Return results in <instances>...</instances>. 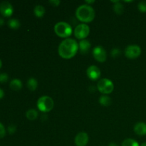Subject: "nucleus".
Masks as SVG:
<instances>
[{"label": "nucleus", "mask_w": 146, "mask_h": 146, "mask_svg": "<svg viewBox=\"0 0 146 146\" xmlns=\"http://www.w3.org/2000/svg\"><path fill=\"white\" fill-rule=\"evenodd\" d=\"M88 135L85 132H80L76 135L74 142L76 146H86L88 144Z\"/></svg>", "instance_id": "obj_11"}, {"label": "nucleus", "mask_w": 146, "mask_h": 146, "mask_svg": "<svg viewBox=\"0 0 146 146\" xmlns=\"http://www.w3.org/2000/svg\"><path fill=\"white\" fill-rule=\"evenodd\" d=\"M76 17L84 24L91 22L95 19L96 12L94 8L88 4H82L77 8Z\"/></svg>", "instance_id": "obj_2"}, {"label": "nucleus", "mask_w": 146, "mask_h": 146, "mask_svg": "<svg viewBox=\"0 0 146 146\" xmlns=\"http://www.w3.org/2000/svg\"><path fill=\"white\" fill-rule=\"evenodd\" d=\"M8 25L10 28L13 29H17L20 27V22L19 20L16 19H11L9 20Z\"/></svg>", "instance_id": "obj_21"}, {"label": "nucleus", "mask_w": 146, "mask_h": 146, "mask_svg": "<svg viewBox=\"0 0 146 146\" xmlns=\"http://www.w3.org/2000/svg\"><path fill=\"white\" fill-rule=\"evenodd\" d=\"M54 106V100L48 96H43L37 101V108L43 113H48L53 109Z\"/></svg>", "instance_id": "obj_4"}, {"label": "nucleus", "mask_w": 146, "mask_h": 146, "mask_svg": "<svg viewBox=\"0 0 146 146\" xmlns=\"http://www.w3.org/2000/svg\"><path fill=\"white\" fill-rule=\"evenodd\" d=\"M90 34V27L86 24H80L74 29V35L78 39H86Z\"/></svg>", "instance_id": "obj_6"}, {"label": "nucleus", "mask_w": 146, "mask_h": 146, "mask_svg": "<svg viewBox=\"0 0 146 146\" xmlns=\"http://www.w3.org/2000/svg\"><path fill=\"white\" fill-rule=\"evenodd\" d=\"M97 88L101 94L108 95L113 91L114 84L108 78H101L97 84Z\"/></svg>", "instance_id": "obj_5"}, {"label": "nucleus", "mask_w": 146, "mask_h": 146, "mask_svg": "<svg viewBox=\"0 0 146 146\" xmlns=\"http://www.w3.org/2000/svg\"><path fill=\"white\" fill-rule=\"evenodd\" d=\"M108 146H118L115 143H111L108 145Z\"/></svg>", "instance_id": "obj_29"}, {"label": "nucleus", "mask_w": 146, "mask_h": 146, "mask_svg": "<svg viewBox=\"0 0 146 146\" xmlns=\"http://www.w3.org/2000/svg\"><path fill=\"white\" fill-rule=\"evenodd\" d=\"M38 86V81L36 78H30L27 81V88L31 91H34Z\"/></svg>", "instance_id": "obj_16"}, {"label": "nucleus", "mask_w": 146, "mask_h": 146, "mask_svg": "<svg viewBox=\"0 0 146 146\" xmlns=\"http://www.w3.org/2000/svg\"><path fill=\"white\" fill-rule=\"evenodd\" d=\"M34 13L36 17L41 18L46 13L45 8L42 5H36L34 9Z\"/></svg>", "instance_id": "obj_15"}, {"label": "nucleus", "mask_w": 146, "mask_h": 146, "mask_svg": "<svg viewBox=\"0 0 146 146\" xmlns=\"http://www.w3.org/2000/svg\"><path fill=\"white\" fill-rule=\"evenodd\" d=\"M9 76L6 73H1L0 74V82L5 83L8 81Z\"/></svg>", "instance_id": "obj_24"}, {"label": "nucleus", "mask_w": 146, "mask_h": 146, "mask_svg": "<svg viewBox=\"0 0 146 146\" xmlns=\"http://www.w3.org/2000/svg\"><path fill=\"white\" fill-rule=\"evenodd\" d=\"M10 88L13 90V91H18L21 89L22 88V82L21 80L18 79V78H14V79L11 80L10 82Z\"/></svg>", "instance_id": "obj_14"}, {"label": "nucleus", "mask_w": 146, "mask_h": 146, "mask_svg": "<svg viewBox=\"0 0 146 146\" xmlns=\"http://www.w3.org/2000/svg\"><path fill=\"white\" fill-rule=\"evenodd\" d=\"M91 42L88 40L83 39L80 40L78 43V49L80 50V52L83 54H88L91 48Z\"/></svg>", "instance_id": "obj_12"}, {"label": "nucleus", "mask_w": 146, "mask_h": 146, "mask_svg": "<svg viewBox=\"0 0 146 146\" xmlns=\"http://www.w3.org/2000/svg\"><path fill=\"white\" fill-rule=\"evenodd\" d=\"M125 56L129 59H135L140 56L141 54V47L136 44L128 45L125 48Z\"/></svg>", "instance_id": "obj_7"}, {"label": "nucleus", "mask_w": 146, "mask_h": 146, "mask_svg": "<svg viewBox=\"0 0 146 146\" xmlns=\"http://www.w3.org/2000/svg\"><path fill=\"white\" fill-rule=\"evenodd\" d=\"M86 74L87 76L88 77L89 79L91 81H96V80L99 79L101 77V72L100 68L96 66H90L86 70Z\"/></svg>", "instance_id": "obj_9"}, {"label": "nucleus", "mask_w": 146, "mask_h": 146, "mask_svg": "<svg viewBox=\"0 0 146 146\" xmlns=\"http://www.w3.org/2000/svg\"><path fill=\"white\" fill-rule=\"evenodd\" d=\"M3 24H4V19L1 18H0V26L2 25Z\"/></svg>", "instance_id": "obj_31"}, {"label": "nucleus", "mask_w": 146, "mask_h": 146, "mask_svg": "<svg viewBox=\"0 0 146 146\" xmlns=\"http://www.w3.org/2000/svg\"><path fill=\"white\" fill-rule=\"evenodd\" d=\"M48 3L53 7H58V6H59L61 1L59 0H51V1H48Z\"/></svg>", "instance_id": "obj_26"}, {"label": "nucleus", "mask_w": 146, "mask_h": 146, "mask_svg": "<svg viewBox=\"0 0 146 146\" xmlns=\"http://www.w3.org/2000/svg\"><path fill=\"white\" fill-rule=\"evenodd\" d=\"M38 112H37L36 110L35 109H31L28 110L26 113V116L28 118L29 121H34V120L38 118Z\"/></svg>", "instance_id": "obj_17"}, {"label": "nucleus", "mask_w": 146, "mask_h": 146, "mask_svg": "<svg viewBox=\"0 0 146 146\" xmlns=\"http://www.w3.org/2000/svg\"><path fill=\"white\" fill-rule=\"evenodd\" d=\"M93 56L96 61L100 63H104L106 61L107 54L105 48L101 46H97L93 50Z\"/></svg>", "instance_id": "obj_8"}, {"label": "nucleus", "mask_w": 146, "mask_h": 146, "mask_svg": "<svg viewBox=\"0 0 146 146\" xmlns=\"http://www.w3.org/2000/svg\"><path fill=\"white\" fill-rule=\"evenodd\" d=\"M6 135V130L4 128V125L0 123V138H2L5 136Z\"/></svg>", "instance_id": "obj_25"}, {"label": "nucleus", "mask_w": 146, "mask_h": 146, "mask_svg": "<svg viewBox=\"0 0 146 146\" xmlns=\"http://www.w3.org/2000/svg\"><path fill=\"white\" fill-rule=\"evenodd\" d=\"M0 13L5 17H11L13 14V7L11 3L7 1L0 3Z\"/></svg>", "instance_id": "obj_10"}, {"label": "nucleus", "mask_w": 146, "mask_h": 146, "mask_svg": "<svg viewBox=\"0 0 146 146\" xmlns=\"http://www.w3.org/2000/svg\"><path fill=\"white\" fill-rule=\"evenodd\" d=\"M134 131L138 135H146V123L143 122L137 123L134 126Z\"/></svg>", "instance_id": "obj_13"}, {"label": "nucleus", "mask_w": 146, "mask_h": 146, "mask_svg": "<svg viewBox=\"0 0 146 146\" xmlns=\"http://www.w3.org/2000/svg\"><path fill=\"white\" fill-rule=\"evenodd\" d=\"M113 2L115 3V4L113 5V11L114 12L116 13L117 14H121L123 13L124 11V7L119 1H113Z\"/></svg>", "instance_id": "obj_18"}, {"label": "nucleus", "mask_w": 146, "mask_h": 146, "mask_svg": "<svg viewBox=\"0 0 146 146\" xmlns=\"http://www.w3.org/2000/svg\"><path fill=\"white\" fill-rule=\"evenodd\" d=\"M4 91H3L2 89H1V88H0V99H1V98H2L3 97H4Z\"/></svg>", "instance_id": "obj_28"}, {"label": "nucleus", "mask_w": 146, "mask_h": 146, "mask_svg": "<svg viewBox=\"0 0 146 146\" xmlns=\"http://www.w3.org/2000/svg\"><path fill=\"white\" fill-rule=\"evenodd\" d=\"M94 2H95V1H86V4H92V3H94Z\"/></svg>", "instance_id": "obj_30"}, {"label": "nucleus", "mask_w": 146, "mask_h": 146, "mask_svg": "<svg viewBox=\"0 0 146 146\" xmlns=\"http://www.w3.org/2000/svg\"><path fill=\"white\" fill-rule=\"evenodd\" d=\"M54 32L61 38H68L72 34L73 29L69 24L65 21H59L54 26Z\"/></svg>", "instance_id": "obj_3"}, {"label": "nucleus", "mask_w": 146, "mask_h": 146, "mask_svg": "<svg viewBox=\"0 0 146 146\" xmlns=\"http://www.w3.org/2000/svg\"><path fill=\"white\" fill-rule=\"evenodd\" d=\"M121 146H140L138 143L135 140L132 138H127L124 140L122 143Z\"/></svg>", "instance_id": "obj_20"}, {"label": "nucleus", "mask_w": 146, "mask_h": 146, "mask_svg": "<svg viewBox=\"0 0 146 146\" xmlns=\"http://www.w3.org/2000/svg\"><path fill=\"white\" fill-rule=\"evenodd\" d=\"M16 130H17V128L14 125H10L8 127V131L9 133H15Z\"/></svg>", "instance_id": "obj_27"}, {"label": "nucleus", "mask_w": 146, "mask_h": 146, "mask_svg": "<svg viewBox=\"0 0 146 146\" xmlns=\"http://www.w3.org/2000/svg\"><path fill=\"white\" fill-rule=\"evenodd\" d=\"M141 146H146V142L143 143L141 145Z\"/></svg>", "instance_id": "obj_32"}, {"label": "nucleus", "mask_w": 146, "mask_h": 146, "mask_svg": "<svg viewBox=\"0 0 146 146\" xmlns=\"http://www.w3.org/2000/svg\"><path fill=\"white\" fill-rule=\"evenodd\" d=\"M78 51V43L73 38H66L58 46V52L64 59H71L76 56Z\"/></svg>", "instance_id": "obj_1"}, {"label": "nucleus", "mask_w": 146, "mask_h": 146, "mask_svg": "<svg viewBox=\"0 0 146 146\" xmlns=\"http://www.w3.org/2000/svg\"><path fill=\"white\" fill-rule=\"evenodd\" d=\"M99 103L101 105L104 106H109L112 103V101H111V98L108 96L104 95L100 97Z\"/></svg>", "instance_id": "obj_19"}, {"label": "nucleus", "mask_w": 146, "mask_h": 146, "mask_svg": "<svg viewBox=\"0 0 146 146\" xmlns=\"http://www.w3.org/2000/svg\"><path fill=\"white\" fill-rule=\"evenodd\" d=\"M1 66H2V62H1V60L0 59V68L1 67Z\"/></svg>", "instance_id": "obj_33"}, {"label": "nucleus", "mask_w": 146, "mask_h": 146, "mask_svg": "<svg viewBox=\"0 0 146 146\" xmlns=\"http://www.w3.org/2000/svg\"><path fill=\"white\" fill-rule=\"evenodd\" d=\"M138 8L141 12H146V1H141V2L138 4Z\"/></svg>", "instance_id": "obj_22"}, {"label": "nucleus", "mask_w": 146, "mask_h": 146, "mask_svg": "<svg viewBox=\"0 0 146 146\" xmlns=\"http://www.w3.org/2000/svg\"><path fill=\"white\" fill-rule=\"evenodd\" d=\"M111 54L113 57L116 58L118 56L121 55V50L118 49V48H113V49L111 50Z\"/></svg>", "instance_id": "obj_23"}]
</instances>
